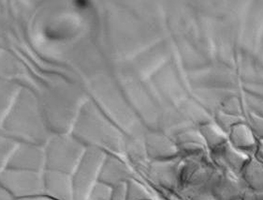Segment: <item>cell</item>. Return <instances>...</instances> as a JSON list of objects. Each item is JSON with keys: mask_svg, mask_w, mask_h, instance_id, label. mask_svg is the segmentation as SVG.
<instances>
[{"mask_svg": "<svg viewBox=\"0 0 263 200\" xmlns=\"http://www.w3.org/2000/svg\"><path fill=\"white\" fill-rule=\"evenodd\" d=\"M242 200H263V191L247 189Z\"/></svg>", "mask_w": 263, "mask_h": 200, "instance_id": "8fae6325", "label": "cell"}, {"mask_svg": "<svg viewBox=\"0 0 263 200\" xmlns=\"http://www.w3.org/2000/svg\"><path fill=\"white\" fill-rule=\"evenodd\" d=\"M252 156L235 149L230 142L210 152L214 165L222 172L241 176V172Z\"/></svg>", "mask_w": 263, "mask_h": 200, "instance_id": "6da1fadb", "label": "cell"}, {"mask_svg": "<svg viewBox=\"0 0 263 200\" xmlns=\"http://www.w3.org/2000/svg\"><path fill=\"white\" fill-rule=\"evenodd\" d=\"M229 142L243 153L253 156L258 147L259 140L250 125L240 122L235 125L228 134Z\"/></svg>", "mask_w": 263, "mask_h": 200, "instance_id": "3957f363", "label": "cell"}, {"mask_svg": "<svg viewBox=\"0 0 263 200\" xmlns=\"http://www.w3.org/2000/svg\"><path fill=\"white\" fill-rule=\"evenodd\" d=\"M240 177L248 189L263 191V164L256 156L251 157Z\"/></svg>", "mask_w": 263, "mask_h": 200, "instance_id": "277c9868", "label": "cell"}, {"mask_svg": "<svg viewBox=\"0 0 263 200\" xmlns=\"http://www.w3.org/2000/svg\"><path fill=\"white\" fill-rule=\"evenodd\" d=\"M32 200H34V199H32Z\"/></svg>", "mask_w": 263, "mask_h": 200, "instance_id": "5bb4252c", "label": "cell"}, {"mask_svg": "<svg viewBox=\"0 0 263 200\" xmlns=\"http://www.w3.org/2000/svg\"><path fill=\"white\" fill-rule=\"evenodd\" d=\"M181 193L188 200H219L212 192L211 189H201L188 193Z\"/></svg>", "mask_w": 263, "mask_h": 200, "instance_id": "ba28073f", "label": "cell"}, {"mask_svg": "<svg viewBox=\"0 0 263 200\" xmlns=\"http://www.w3.org/2000/svg\"><path fill=\"white\" fill-rule=\"evenodd\" d=\"M219 110L223 113H228L230 115L241 117L242 109L240 100L238 99V97H235L234 95L227 97L223 101V103L221 104L220 107H219Z\"/></svg>", "mask_w": 263, "mask_h": 200, "instance_id": "52a82bcc", "label": "cell"}, {"mask_svg": "<svg viewBox=\"0 0 263 200\" xmlns=\"http://www.w3.org/2000/svg\"><path fill=\"white\" fill-rule=\"evenodd\" d=\"M199 131L209 152L229 141L228 134L221 130L214 121L199 126Z\"/></svg>", "mask_w": 263, "mask_h": 200, "instance_id": "5b68a950", "label": "cell"}, {"mask_svg": "<svg viewBox=\"0 0 263 200\" xmlns=\"http://www.w3.org/2000/svg\"><path fill=\"white\" fill-rule=\"evenodd\" d=\"M211 189L219 200H242L248 188L241 177L219 170Z\"/></svg>", "mask_w": 263, "mask_h": 200, "instance_id": "7a4b0ae2", "label": "cell"}, {"mask_svg": "<svg viewBox=\"0 0 263 200\" xmlns=\"http://www.w3.org/2000/svg\"><path fill=\"white\" fill-rule=\"evenodd\" d=\"M243 122H245L243 117L230 115V114L223 113V112L220 111V110L215 112L214 122L220 128L221 130H223L226 134H229L230 130L235 125Z\"/></svg>", "mask_w": 263, "mask_h": 200, "instance_id": "8992f818", "label": "cell"}, {"mask_svg": "<svg viewBox=\"0 0 263 200\" xmlns=\"http://www.w3.org/2000/svg\"><path fill=\"white\" fill-rule=\"evenodd\" d=\"M246 98L248 106L252 109L251 113L263 118V100L251 94H247Z\"/></svg>", "mask_w": 263, "mask_h": 200, "instance_id": "30bf717a", "label": "cell"}, {"mask_svg": "<svg viewBox=\"0 0 263 200\" xmlns=\"http://www.w3.org/2000/svg\"><path fill=\"white\" fill-rule=\"evenodd\" d=\"M157 200H165V199H164V198H158V199H157Z\"/></svg>", "mask_w": 263, "mask_h": 200, "instance_id": "4fadbf2b", "label": "cell"}, {"mask_svg": "<svg viewBox=\"0 0 263 200\" xmlns=\"http://www.w3.org/2000/svg\"><path fill=\"white\" fill-rule=\"evenodd\" d=\"M255 156L263 164V140H259L258 147L256 150Z\"/></svg>", "mask_w": 263, "mask_h": 200, "instance_id": "7c38bea8", "label": "cell"}, {"mask_svg": "<svg viewBox=\"0 0 263 200\" xmlns=\"http://www.w3.org/2000/svg\"><path fill=\"white\" fill-rule=\"evenodd\" d=\"M250 127L258 140H263V118L255 115L250 112Z\"/></svg>", "mask_w": 263, "mask_h": 200, "instance_id": "9c48e42d", "label": "cell"}]
</instances>
